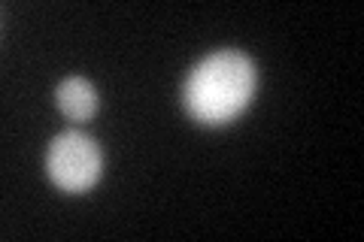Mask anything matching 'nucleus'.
<instances>
[{"mask_svg":"<svg viewBox=\"0 0 364 242\" xmlns=\"http://www.w3.org/2000/svg\"><path fill=\"white\" fill-rule=\"evenodd\" d=\"M58 106L70 121H88L97 112V91L82 76H70L58 85Z\"/></svg>","mask_w":364,"mask_h":242,"instance_id":"obj_3","label":"nucleus"},{"mask_svg":"<svg viewBox=\"0 0 364 242\" xmlns=\"http://www.w3.org/2000/svg\"><path fill=\"white\" fill-rule=\"evenodd\" d=\"M255 64L243 52H215L195 67L182 88V100L191 119L200 124H228L255 97Z\"/></svg>","mask_w":364,"mask_h":242,"instance_id":"obj_1","label":"nucleus"},{"mask_svg":"<svg viewBox=\"0 0 364 242\" xmlns=\"http://www.w3.org/2000/svg\"><path fill=\"white\" fill-rule=\"evenodd\" d=\"M100 148L91 136L70 131L55 136L46 155V170H49L52 182L64 191H88L100 176Z\"/></svg>","mask_w":364,"mask_h":242,"instance_id":"obj_2","label":"nucleus"}]
</instances>
